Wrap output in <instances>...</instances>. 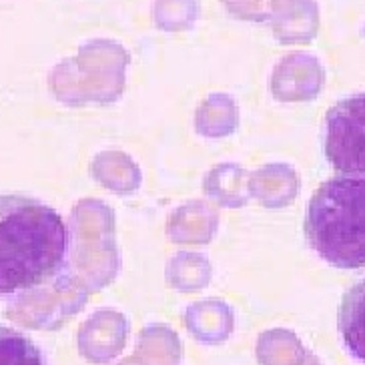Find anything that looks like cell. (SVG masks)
<instances>
[{
    "label": "cell",
    "mask_w": 365,
    "mask_h": 365,
    "mask_svg": "<svg viewBox=\"0 0 365 365\" xmlns=\"http://www.w3.org/2000/svg\"><path fill=\"white\" fill-rule=\"evenodd\" d=\"M325 157L339 175L365 177V93L335 103L325 115Z\"/></svg>",
    "instance_id": "3"
},
{
    "label": "cell",
    "mask_w": 365,
    "mask_h": 365,
    "mask_svg": "<svg viewBox=\"0 0 365 365\" xmlns=\"http://www.w3.org/2000/svg\"><path fill=\"white\" fill-rule=\"evenodd\" d=\"M73 235L53 207L0 195V295L14 297L68 273Z\"/></svg>",
    "instance_id": "1"
},
{
    "label": "cell",
    "mask_w": 365,
    "mask_h": 365,
    "mask_svg": "<svg viewBox=\"0 0 365 365\" xmlns=\"http://www.w3.org/2000/svg\"><path fill=\"white\" fill-rule=\"evenodd\" d=\"M337 325L347 354L365 364V277L344 295Z\"/></svg>",
    "instance_id": "4"
},
{
    "label": "cell",
    "mask_w": 365,
    "mask_h": 365,
    "mask_svg": "<svg viewBox=\"0 0 365 365\" xmlns=\"http://www.w3.org/2000/svg\"><path fill=\"white\" fill-rule=\"evenodd\" d=\"M0 365H46V361L26 335L0 325Z\"/></svg>",
    "instance_id": "5"
},
{
    "label": "cell",
    "mask_w": 365,
    "mask_h": 365,
    "mask_svg": "<svg viewBox=\"0 0 365 365\" xmlns=\"http://www.w3.org/2000/svg\"><path fill=\"white\" fill-rule=\"evenodd\" d=\"M305 235L333 267H365V177L339 175L323 182L307 205Z\"/></svg>",
    "instance_id": "2"
}]
</instances>
